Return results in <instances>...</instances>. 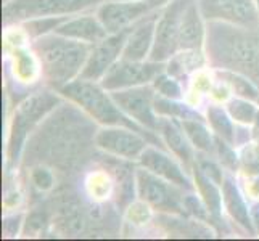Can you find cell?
Wrapping results in <instances>:
<instances>
[{
    "label": "cell",
    "instance_id": "obj_1",
    "mask_svg": "<svg viewBox=\"0 0 259 241\" xmlns=\"http://www.w3.org/2000/svg\"><path fill=\"white\" fill-rule=\"evenodd\" d=\"M94 124L82 113L63 106L35 132L28 143L26 164H50L58 169L73 167L95 141Z\"/></svg>",
    "mask_w": 259,
    "mask_h": 241
},
{
    "label": "cell",
    "instance_id": "obj_2",
    "mask_svg": "<svg viewBox=\"0 0 259 241\" xmlns=\"http://www.w3.org/2000/svg\"><path fill=\"white\" fill-rule=\"evenodd\" d=\"M206 49L214 66L242 74L259 88V24L209 21Z\"/></svg>",
    "mask_w": 259,
    "mask_h": 241
},
{
    "label": "cell",
    "instance_id": "obj_3",
    "mask_svg": "<svg viewBox=\"0 0 259 241\" xmlns=\"http://www.w3.org/2000/svg\"><path fill=\"white\" fill-rule=\"evenodd\" d=\"M95 43H85L65 35H42L34 42V50L40 58L44 76L49 82L63 88L85 66Z\"/></svg>",
    "mask_w": 259,
    "mask_h": 241
},
{
    "label": "cell",
    "instance_id": "obj_4",
    "mask_svg": "<svg viewBox=\"0 0 259 241\" xmlns=\"http://www.w3.org/2000/svg\"><path fill=\"white\" fill-rule=\"evenodd\" d=\"M102 88L103 87L92 84L91 80L77 79L60 88V92L76 102L79 106H82L98 122L106 124V126H124L139 133H144L142 126H137L132 119H129L119 106L114 103L113 98L106 97Z\"/></svg>",
    "mask_w": 259,
    "mask_h": 241
},
{
    "label": "cell",
    "instance_id": "obj_5",
    "mask_svg": "<svg viewBox=\"0 0 259 241\" xmlns=\"http://www.w3.org/2000/svg\"><path fill=\"white\" fill-rule=\"evenodd\" d=\"M58 103L60 98L57 95L50 92H39L20 105V108L15 111L10 141H8V161H10V164H16V161L20 159L28 133Z\"/></svg>",
    "mask_w": 259,
    "mask_h": 241
},
{
    "label": "cell",
    "instance_id": "obj_6",
    "mask_svg": "<svg viewBox=\"0 0 259 241\" xmlns=\"http://www.w3.org/2000/svg\"><path fill=\"white\" fill-rule=\"evenodd\" d=\"M103 0H10L4 7V23H15L21 20L69 15L85 10Z\"/></svg>",
    "mask_w": 259,
    "mask_h": 241
},
{
    "label": "cell",
    "instance_id": "obj_7",
    "mask_svg": "<svg viewBox=\"0 0 259 241\" xmlns=\"http://www.w3.org/2000/svg\"><path fill=\"white\" fill-rule=\"evenodd\" d=\"M192 0H172L159 16L155 32V42L151 47L150 60L163 63L164 60L176 55L179 50V35H181L182 18Z\"/></svg>",
    "mask_w": 259,
    "mask_h": 241
},
{
    "label": "cell",
    "instance_id": "obj_8",
    "mask_svg": "<svg viewBox=\"0 0 259 241\" xmlns=\"http://www.w3.org/2000/svg\"><path fill=\"white\" fill-rule=\"evenodd\" d=\"M163 63L151 61V63H140V61L119 60L106 71L102 79V87L106 90H122V88L137 87L147 84L148 80L161 74Z\"/></svg>",
    "mask_w": 259,
    "mask_h": 241
},
{
    "label": "cell",
    "instance_id": "obj_9",
    "mask_svg": "<svg viewBox=\"0 0 259 241\" xmlns=\"http://www.w3.org/2000/svg\"><path fill=\"white\" fill-rule=\"evenodd\" d=\"M254 0H198L200 12L208 21L237 26H257L259 12Z\"/></svg>",
    "mask_w": 259,
    "mask_h": 241
},
{
    "label": "cell",
    "instance_id": "obj_10",
    "mask_svg": "<svg viewBox=\"0 0 259 241\" xmlns=\"http://www.w3.org/2000/svg\"><path fill=\"white\" fill-rule=\"evenodd\" d=\"M167 0H136L132 4H105L98 10V20L103 23L106 31L114 34L136 24L145 15L156 10Z\"/></svg>",
    "mask_w": 259,
    "mask_h": 241
},
{
    "label": "cell",
    "instance_id": "obj_11",
    "mask_svg": "<svg viewBox=\"0 0 259 241\" xmlns=\"http://www.w3.org/2000/svg\"><path fill=\"white\" fill-rule=\"evenodd\" d=\"M111 98L119 108L144 127L158 132L159 119L153 114V90L150 87H131L127 90H114Z\"/></svg>",
    "mask_w": 259,
    "mask_h": 241
},
{
    "label": "cell",
    "instance_id": "obj_12",
    "mask_svg": "<svg viewBox=\"0 0 259 241\" xmlns=\"http://www.w3.org/2000/svg\"><path fill=\"white\" fill-rule=\"evenodd\" d=\"M132 31V26L122 29L119 32H114L111 37H105L97 47H94L91 57H89L85 66L82 68L79 79L82 80H97L105 76L118 58L119 53L126 47L127 37Z\"/></svg>",
    "mask_w": 259,
    "mask_h": 241
},
{
    "label": "cell",
    "instance_id": "obj_13",
    "mask_svg": "<svg viewBox=\"0 0 259 241\" xmlns=\"http://www.w3.org/2000/svg\"><path fill=\"white\" fill-rule=\"evenodd\" d=\"M137 186L140 198L156 209L169 212H182L184 198L171 185L163 182L151 171H137Z\"/></svg>",
    "mask_w": 259,
    "mask_h": 241
},
{
    "label": "cell",
    "instance_id": "obj_14",
    "mask_svg": "<svg viewBox=\"0 0 259 241\" xmlns=\"http://www.w3.org/2000/svg\"><path fill=\"white\" fill-rule=\"evenodd\" d=\"M95 145L105 151L124 158H140L147 148V140L139 132L129 127L121 129H103L98 130L95 135Z\"/></svg>",
    "mask_w": 259,
    "mask_h": 241
},
{
    "label": "cell",
    "instance_id": "obj_15",
    "mask_svg": "<svg viewBox=\"0 0 259 241\" xmlns=\"http://www.w3.org/2000/svg\"><path fill=\"white\" fill-rule=\"evenodd\" d=\"M156 20L158 16H148L147 20L142 18L132 26V31L127 37L126 47L122 50V58L131 61H142L147 53L150 52V47L155 42V32H156Z\"/></svg>",
    "mask_w": 259,
    "mask_h": 241
},
{
    "label": "cell",
    "instance_id": "obj_16",
    "mask_svg": "<svg viewBox=\"0 0 259 241\" xmlns=\"http://www.w3.org/2000/svg\"><path fill=\"white\" fill-rule=\"evenodd\" d=\"M140 163L145 169H148V171L155 172L159 177H164L166 180L172 182L174 185H179L187 190L192 188L189 178L184 175L182 169L179 167L167 155L158 151L156 148L147 147L144 150V153L140 155Z\"/></svg>",
    "mask_w": 259,
    "mask_h": 241
},
{
    "label": "cell",
    "instance_id": "obj_17",
    "mask_svg": "<svg viewBox=\"0 0 259 241\" xmlns=\"http://www.w3.org/2000/svg\"><path fill=\"white\" fill-rule=\"evenodd\" d=\"M55 34L65 35V37L77 39V40H87L92 43L102 42L108 31L103 26V23L94 16H82L76 20L61 23L55 29Z\"/></svg>",
    "mask_w": 259,
    "mask_h": 241
},
{
    "label": "cell",
    "instance_id": "obj_18",
    "mask_svg": "<svg viewBox=\"0 0 259 241\" xmlns=\"http://www.w3.org/2000/svg\"><path fill=\"white\" fill-rule=\"evenodd\" d=\"M200 13V5L196 4V0H192L182 18L179 50H198L201 47L204 31Z\"/></svg>",
    "mask_w": 259,
    "mask_h": 241
},
{
    "label": "cell",
    "instance_id": "obj_19",
    "mask_svg": "<svg viewBox=\"0 0 259 241\" xmlns=\"http://www.w3.org/2000/svg\"><path fill=\"white\" fill-rule=\"evenodd\" d=\"M222 190H224V201H226L229 214L235 219L238 225H242L248 231L249 235H254L253 220L248 214L246 204L242 198V195H240L237 185L234 183V180H232L230 177H227L224 183H222Z\"/></svg>",
    "mask_w": 259,
    "mask_h": 241
},
{
    "label": "cell",
    "instance_id": "obj_20",
    "mask_svg": "<svg viewBox=\"0 0 259 241\" xmlns=\"http://www.w3.org/2000/svg\"><path fill=\"white\" fill-rule=\"evenodd\" d=\"M158 130L163 133L166 145L171 148L172 153H176L185 164H190L193 158L192 148L189 145V141L185 140L179 124L174 119H159Z\"/></svg>",
    "mask_w": 259,
    "mask_h": 241
},
{
    "label": "cell",
    "instance_id": "obj_21",
    "mask_svg": "<svg viewBox=\"0 0 259 241\" xmlns=\"http://www.w3.org/2000/svg\"><path fill=\"white\" fill-rule=\"evenodd\" d=\"M195 180H196V185H198V188L203 195V200L206 203V208L209 211L211 216L219 220V216H221V193L218 191L216 185L211 180L208 175H204L201 169H195Z\"/></svg>",
    "mask_w": 259,
    "mask_h": 241
},
{
    "label": "cell",
    "instance_id": "obj_22",
    "mask_svg": "<svg viewBox=\"0 0 259 241\" xmlns=\"http://www.w3.org/2000/svg\"><path fill=\"white\" fill-rule=\"evenodd\" d=\"M182 127L187 132V135L192 140V143L206 153H212L214 150V140L208 129L200 122V119H184Z\"/></svg>",
    "mask_w": 259,
    "mask_h": 241
},
{
    "label": "cell",
    "instance_id": "obj_23",
    "mask_svg": "<svg viewBox=\"0 0 259 241\" xmlns=\"http://www.w3.org/2000/svg\"><path fill=\"white\" fill-rule=\"evenodd\" d=\"M155 111L158 114L167 116V118H181V119H201L200 114H196L185 105L172 102V98H155L153 102Z\"/></svg>",
    "mask_w": 259,
    "mask_h": 241
},
{
    "label": "cell",
    "instance_id": "obj_24",
    "mask_svg": "<svg viewBox=\"0 0 259 241\" xmlns=\"http://www.w3.org/2000/svg\"><path fill=\"white\" fill-rule=\"evenodd\" d=\"M203 63V57L198 50H190V52H184L179 53L177 57L171 60V63L167 66L169 74L172 76H184L189 71L198 68Z\"/></svg>",
    "mask_w": 259,
    "mask_h": 241
},
{
    "label": "cell",
    "instance_id": "obj_25",
    "mask_svg": "<svg viewBox=\"0 0 259 241\" xmlns=\"http://www.w3.org/2000/svg\"><path fill=\"white\" fill-rule=\"evenodd\" d=\"M208 119L211 122L212 129L219 133L221 138H224L227 143H234L235 141L234 127H232V122L227 118V114L222 111V108H219V106H209Z\"/></svg>",
    "mask_w": 259,
    "mask_h": 241
},
{
    "label": "cell",
    "instance_id": "obj_26",
    "mask_svg": "<svg viewBox=\"0 0 259 241\" xmlns=\"http://www.w3.org/2000/svg\"><path fill=\"white\" fill-rule=\"evenodd\" d=\"M229 113L230 116L238 122H253L256 118V108L254 105H251L246 100H240V98H235V100L229 102Z\"/></svg>",
    "mask_w": 259,
    "mask_h": 241
},
{
    "label": "cell",
    "instance_id": "obj_27",
    "mask_svg": "<svg viewBox=\"0 0 259 241\" xmlns=\"http://www.w3.org/2000/svg\"><path fill=\"white\" fill-rule=\"evenodd\" d=\"M224 76L229 79V82L232 84V87H234V90L237 93H240L245 98H251V100L257 98L259 88L251 82V80H248L245 76L237 74V73L235 74L234 73H224Z\"/></svg>",
    "mask_w": 259,
    "mask_h": 241
},
{
    "label": "cell",
    "instance_id": "obj_28",
    "mask_svg": "<svg viewBox=\"0 0 259 241\" xmlns=\"http://www.w3.org/2000/svg\"><path fill=\"white\" fill-rule=\"evenodd\" d=\"M61 23H65L63 18H55V16H46V18H35L34 21H31L26 29L31 35H35V37H40L49 31H55Z\"/></svg>",
    "mask_w": 259,
    "mask_h": 241
},
{
    "label": "cell",
    "instance_id": "obj_29",
    "mask_svg": "<svg viewBox=\"0 0 259 241\" xmlns=\"http://www.w3.org/2000/svg\"><path fill=\"white\" fill-rule=\"evenodd\" d=\"M155 88L161 93L163 97L166 98H172V100H177L179 97H181V87H179V84L176 82L174 79L167 77V76H156L155 77Z\"/></svg>",
    "mask_w": 259,
    "mask_h": 241
},
{
    "label": "cell",
    "instance_id": "obj_30",
    "mask_svg": "<svg viewBox=\"0 0 259 241\" xmlns=\"http://www.w3.org/2000/svg\"><path fill=\"white\" fill-rule=\"evenodd\" d=\"M31 178H32V183L42 191L50 190L53 186V174H52L50 169L44 167V166L35 167L31 174Z\"/></svg>",
    "mask_w": 259,
    "mask_h": 241
},
{
    "label": "cell",
    "instance_id": "obj_31",
    "mask_svg": "<svg viewBox=\"0 0 259 241\" xmlns=\"http://www.w3.org/2000/svg\"><path fill=\"white\" fill-rule=\"evenodd\" d=\"M216 145H218V151H219L222 164L227 166L229 169H232V171H235V169L238 167V159H237L234 151H232V148L227 143H224L222 140H218Z\"/></svg>",
    "mask_w": 259,
    "mask_h": 241
},
{
    "label": "cell",
    "instance_id": "obj_32",
    "mask_svg": "<svg viewBox=\"0 0 259 241\" xmlns=\"http://www.w3.org/2000/svg\"><path fill=\"white\" fill-rule=\"evenodd\" d=\"M184 208L189 211L190 214H193V216H196L198 219H206L208 217V212L206 209H204L203 203L196 198V196L193 195H189V196H184Z\"/></svg>",
    "mask_w": 259,
    "mask_h": 241
},
{
    "label": "cell",
    "instance_id": "obj_33",
    "mask_svg": "<svg viewBox=\"0 0 259 241\" xmlns=\"http://www.w3.org/2000/svg\"><path fill=\"white\" fill-rule=\"evenodd\" d=\"M200 169L203 171V174L208 175L214 183L222 185V172L214 163H211V161H203V163L200 164Z\"/></svg>",
    "mask_w": 259,
    "mask_h": 241
},
{
    "label": "cell",
    "instance_id": "obj_34",
    "mask_svg": "<svg viewBox=\"0 0 259 241\" xmlns=\"http://www.w3.org/2000/svg\"><path fill=\"white\" fill-rule=\"evenodd\" d=\"M18 58H20V65H18V68H20V73H21L24 77H31L32 73H34L32 58H31L26 52H21L20 55H18Z\"/></svg>",
    "mask_w": 259,
    "mask_h": 241
},
{
    "label": "cell",
    "instance_id": "obj_35",
    "mask_svg": "<svg viewBox=\"0 0 259 241\" xmlns=\"http://www.w3.org/2000/svg\"><path fill=\"white\" fill-rule=\"evenodd\" d=\"M18 220H21V217H20V216L12 217V219H5V222H4V231L7 233V236H12V235H15V233H16L18 225L15 227V222H18Z\"/></svg>",
    "mask_w": 259,
    "mask_h": 241
},
{
    "label": "cell",
    "instance_id": "obj_36",
    "mask_svg": "<svg viewBox=\"0 0 259 241\" xmlns=\"http://www.w3.org/2000/svg\"><path fill=\"white\" fill-rule=\"evenodd\" d=\"M251 220L256 225V228L259 230V204H254L253 209H251Z\"/></svg>",
    "mask_w": 259,
    "mask_h": 241
},
{
    "label": "cell",
    "instance_id": "obj_37",
    "mask_svg": "<svg viewBox=\"0 0 259 241\" xmlns=\"http://www.w3.org/2000/svg\"><path fill=\"white\" fill-rule=\"evenodd\" d=\"M256 190H257V191H259V180H257V182H256Z\"/></svg>",
    "mask_w": 259,
    "mask_h": 241
},
{
    "label": "cell",
    "instance_id": "obj_38",
    "mask_svg": "<svg viewBox=\"0 0 259 241\" xmlns=\"http://www.w3.org/2000/svg\"><path fill=\"white\" fill-rule=\"evenodd\" d=\"M256 4H257V12H259V0H256Z\"/></svg>",
    "mask_w": 259,
    "mask_h": 241
},
{
    "label": "cell",
    "instance_id": "obj_39",
    "mask_svg": "<svg viewBox=\"0 0 259 241\" xmlns=\"http://www.w3.org/2000/svg\"><path fill=\"white\" fill-rule=\"evenodd\" d=\"M7 2H10V0H4V4H7Z\"/></svg>",
    "mask_w": 259,
    "mask_h": 241
},
{
    "label": "cell",
    "instance_id": "obj_40",
    "mask_svg": "<svg viewBox=\"0 0 259 241\" xmlns=\"http://www.w3.org/2000/svg\"><path fill=\"white\" fill-rule=\"evenodd\" d=\"M119 2H127V0H119Z\"/></svg>",
    "mask_w": 259,
    "mask_h": 241
}]
</instances>
